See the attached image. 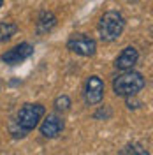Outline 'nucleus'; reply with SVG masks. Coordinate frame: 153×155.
<instances>
[{
  "label": "nucleus",
  "mask_w": 153,
  "mask_h": 155,
  "mask_svg": "<svg viewBox=\"0 0 153 155\" xmlns=\"http://www.w3.org/2000/svg\"><path fill=\"white\" fill-rule=\"evenodd\" d=\"M118 155H150V152L143 145H139V143H130V145L123 146L118 152Z\"/></svg>",
  "instance_id": "nucleus-12"
},
{
  "label": "nucleus",
  "mask_w": 153,
  "mask_h": 155,
  "mask_svg": "<svg viewBox=\"0 0 153 155\" xmlns=\"http://www.w3.org/2000/svg\"><path fill=\"white\" fill-rule=\"evenodd\" d=\"M111 115H113V113H111L109 107H100L95 115H93V118H97V120H100V118H102V120H107V118H111Z\"/></svg>",
  "instance_id": "nucleus-13"
},
{
  "label": "nucleus",
  "mask_w": 153,
  "mask_h": 155,
  "mask_svg": "<svg viewBox=\"0 0 153 155\" xmlns=\"http://www.w3.org/2000/svg\"><path fill=\"white\" fill-rule=\"evenodd\" d=\"M67 49L79 57H93L97 53V42L95 39L88 37L85 34H74L67 41Z\"/></svg>",
  "instance_id": "nucleus-5"
},
{
  "label": "nucleus",
  "mask_w": 153,
  "mask_h": 155,
  "mask_svg": "<svg viewBox=\"0 0 153 155\" xmlns=\"http://www.w3.org/2000/svg\"><path fill=\"white\" fill-rule=\"evenodd\" d=\"M55 27H57V16H55L51 11H41V12H39V18H37V23H35L37 35L49 34Z\"/></svg>",
  "instance_id": "nucleus-9"
},
{
  "label": "nucleus",
  "mask_w": 153,
  "mask_h": 155,
  "mask_svg": "<svg viewBox=\"0 0 153 155\" xmlns=\"http://www.w3.org/2000/svg\"><path fill=\"white\" fill-rule=\"evenodd\" d=\"M146 87V79L141 72L135 71H123L122 74L113 79V92L116 97H135Z\"/></svg>",
  "instance_id": "nucleus-2"
},
{
  "label": "nucleus",
  "mask_w": 153,
  "mask_h": 155,
  "mask_svg": "<svg viewBox=\"0 0 153 155\" xmlns=\"http://www.w3.org/2000/svg\"><path fill=\"white\" fill-rule=\"evenodd\" d=\"M141 106V102H137V101H132V97H127V107L129 109H135V107Z\"/></svg>",
  "instance_id": "nucleus-14"
},
{
  "label": "nucleus",
  "mask_w": 153,
  "mask_h": 155,
  "mask_svg": "<svg viewBox=\"0 0 153 155\" xmlns=\"http://www.w3.org/2000/svg\"><path fill=\"white\" fill-rule=\"evenodd\" d=\"M106 94V85L102 81V78L97 76V74H92V76L86 78V83H85V102L88 106H97L102 102Z\"/></svg>",
  "instance_id": "nucleus-4"
},
{
  "label": "nucleus",
  "mask_w": 153,
  "mask_h": 155,
  "mask_svg": "<svg viewBox=\"0 0 153 155\" xmlns=\"http://www.w3.org/2000/svg\"><path fill=\"white\" fill-rule=\"evenodd\" d=\"M97 30H99L100 41H104V42H113L116 39H120V35L125 30L123 14L118 11H106L99 19Z\"/></svg>",
  "instance_id": "nucleus-3"
},
{
  "label": "nucleus",
  "mask_w": 153,
  "mask_h": 155,
  "mask_svg": "<svg viewBox=\"0 0 153 155\" xmlns=\"http://www.w3.org/2000/svg\"><path fill=\"white\" fill-rule=\"evenodd\" d=\"M53 106H55V111H57L58 115H63V113H67L70 106H72V101H70V97L69 95H58L55 99V102H53Z\"/></svg>",
  "instance_id": "nucleus-11"
},
{
  "label": "nucleus",
  "mask_w": 153,
  "mask_h": 155,
  "mask_svg": "<svg viewBox=\"0 0 153 155\" xmlns=\"http://www.w3.org/2000/svg\"><path fill=\"white\" fill-rule=\"evenodd\" d=\"M137 60H139V51L134 48V46H127V48L122 49V53L116 57L115 60V67L118 71H130V69H134V65L137 64Z\"/></svg>",
  "instance_id": "nucleus-8"
},
{
  "label": "nucleus",
  "mask_w": 153,
  "mask_h": 155,
  "mask_svg": "<svg viewBox=\"0 0 153 155\" xmlns=\"http://www.w3.org/2000/svg\"><path fill=\"white\" fill-rule=\"evenodd\" d=\"M34 55V46L30 44V42H19L16 44L14 48L7 49L0 60L5 64V65H11V67H14V65H19V64H23L27 58H30Z\"/></svg>",
  "instance_id": "nucleus-6"
},
{
  "label": "nucleus",
  "mask_w": 153,
  "mask_h": 155,
  "mask_svg": "<svg viewBox=\"0 0 153 155\" xmlns=\"http://www.w3.org/2000/svg\"><path fill=\"white\" fill-rule=\"evenodd\" d=\"M65 129V120L62 115H48L42 124L39 125V130H41V136L46 137V139H55L63 132Z\"/></svg>",
  "instance_id": "nucleus-7"
},
{
  "label": "nucleus",
  "mask_w": 153,
  "mask_h": 155,
  "mask_svg": "<svg viewBox=\"0 0 153 155\" xmlns=\"http://www.w3.org/2000/svg\"><path fill=\"white\" fill-rule=\"evenodd\" d=\"M18 34V25L14 21H0V42H7Z\"/></svg>",
  "instance_id": "nucleus-10"
},
{
  "label": "nucleus",
  "mask_w": 153,
  "mask_h": 155,
  "mask_svg": "<svg viewBox=\"0 0 153 155\" xmlns=\"http://www.w3.org/2000/svg\"><path fill=\"white\" fill-rule=\"evenodd\" d=\"M46 115V107L39 102H28V104H23L21 109L16 115V120L11 124V134L14 139L19 137H25L30 130H34L35 127L41 124V120Z\"/></svg>",
  "instance_id": "nucleus-1"
},
{
  "label": "nucleus",
  "mask_w": 153,
  "mask_h": 155,
  "mask_svg": "<svg viewBox=\"0 0 153 155\" xmlns=\"http://www.w3.org/2000/svg\"><path fill=\"white\" fill-rule=\"evenodd\" d=\"M2 5H4V0H0V7H2Z\"/></svg>",
  "instance_id": "nucleus-15"
}]
</instances>
